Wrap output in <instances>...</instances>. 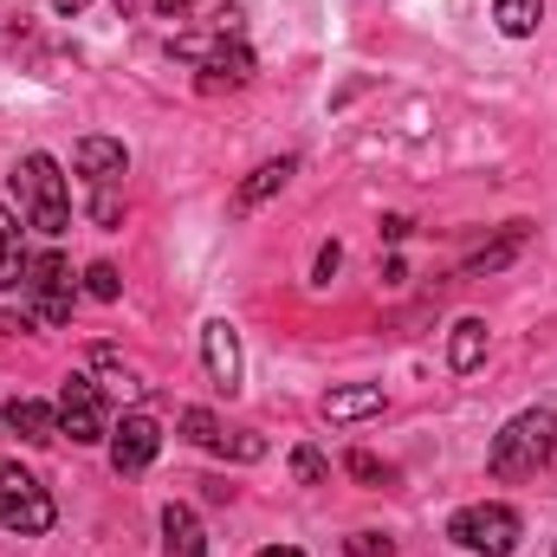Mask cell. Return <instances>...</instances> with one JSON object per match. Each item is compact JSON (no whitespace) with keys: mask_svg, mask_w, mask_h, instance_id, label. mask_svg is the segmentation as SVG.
Wrapping results in <instances>:
<instances>
[{"mask_svg":"<svg viewBox=\"0 0 557 557\" xmlns=\"http://www.w3.org/2000/svg\"><path fill=\"white\" fill-rule=\"evenodd\" d=\"M552 454H557V416L552 409H525V416H512L493 434L486 467H493V480H532Z\"/></svg>","mask_w":557,"mask_h":557,"instance_id":"obj_1","label":"cell"},{"mask_svg":"<svg viewBox=\"0 0 557 557\" xmlns=\"http://www.w3.org/2000/svg\"><path fill=\"white\" fill-rule=\"evenodd\" d=\"M13 188H20V208H26V221H33L39 234H65V227H72V188H65V175H59L52 156L33 149V156L13 169Z\"/></svg>","mask_w":557,"mask_h":557,"instance_id":"obj_2","label":"cell"},{"mask_svg":"<svg viewBox=\"0 0 557 557\" xmlns=\"http://www.w3.org/2000/svg\"><path fill=\"white\" fill-rule=\"evenodd\" d=\"M447 539H454L460 552L512 557V552H519V512H512V506H499V499L460 506V512H454V525H447Z\"/></svg>","mask_w":557,"mask_h":557,"instance_id":"obj_3","label":"cell"},{"mask_svg":"<svg viewBox=\"0 0 557 557\" xmlns=\"http://www.w3.org/2000/svg\"><path fill=\"white\" fill-rule=\"evenodd\" d=\"M52 493L26 473V467H7L0 473V525L13 532V539H39V532H52Z\"/></svg>","mask_w":557,"mask_h":557,"instance_id":"obj_4","label":"cell"},{"mask_svg":"<svg viewBox=\"0 0 557 557\" xmlns=\"http://www.w3.org/2000/svg\"><path fill=\"white\" fill-rule=\"evenodd\" d=\"M20 292L33 298V318H39V324H59V318H72V273H65V260H59V253H39V260H26Z\"/></svg>","mask_w":557,"mask_h":557,"instance_id":"obj_5","label":"cell"},{"mask_svg":"<svg viewBox=\"0 0 557 557\" xmlns=\"http://www.w3.org/2000/svg\"><path fill=\"white\" fill-rule=\"evenodd\" d=\"M59 428H65L78 447H91V441L111 434V428H104V396H98L91 376H65V389H59Z\"/></svg>","mask_w":557,"mask_h":557,"instance_id":"obj_6","label":"cell"},{"mask_svg":"<svg viewBox=\"0 0 557 557\" xmlns=\"http://www.w3.org/2000/svg\"><path fill=\"white\" fill-rule=\"evenodd\" d=\"M175 52H182V59H201V65H208V85H221V78H227V85H247V78H253V52H247L240 39H208V46H201V39H182Z\"/></svg>","mask_w":557,"mask_h":557,"instance_id":"obj_7","label":"cell"},{"mask_svg":"<svg viewBox=\"0 0 557 557\" xmlns=\"http://www.w3.org/2000/svg\"><path fill=\"white\" fill-rule=\"evenodd\" d=\"M156 447H162V428L149 416H124L111 428V467H117V473H143V467L156 460Z\"/></svg>","mask_w":557,"mask_h":557,"instance_id":"obj_8","label":"cell"},{"mask_svg":"<svg viewBox=\"0 0 557 557\" xmlns=\"http://www.w3.org/2000/svg\"><path fill=\"white\" fill-rule=\"evenodd\" d=\"M182 434H188L195 447H214V454H234V460H260V454H267L260 434H234V441H227V428L208 416V409H182Z\"/></svg>","mask_w":557,"mask_h":557,"instance_id":"obj_9","label":"cell"},{"mask_svg":"<svg viewBox=\"0 0 557 557\" xmlns=\"http://www.w3.org/2000/svg\"><path fill=\"white\" fill-rule=\"evenodd\" d=\"M201 357H208V376H214V389H240V331L227 324V318H214L208 331H201Z\"/></svg>","mask_w":557,"mask_h":557,"instance_id":"obj_10","label":"cell"},{"mask_svg":"<svg viewBox=\"0 0 557 557\" xmlns=\"http://www.w3.org/2000/svg\"><path fill=\"white\" fill-rule=\"evenodd\" d=\"M72 162H78V175H85L91 188H117V182H124V169H131L124 143H111V137H85L78 149H72Z\"/></svg>","mask_w":557,"mask_h":557,"instance_id":"obj_11","label":"cell"},{"mask_svg":"<svg viewBox=\"0 0 557 557\" xmlns=\"http://www.w3.org/2000/svg\"><path fill=\"white\" fill-rule=\"evenodd\" d=\"M208 539H201V519L188 506H162V557H201Z\"/></svg>","mask_w":557,"mask_h":557,"instance_id":"obj_12","label":"cell"},{"mask_svg":"<svg viewBox=\"0 0 557 557\" xmlns=\"http://www.w3.org/2000/svg\"><path fill=\"white\" fill-rule=\"evenodd\" d=\"M292 169H298L292 156H278V162H260V169H253V175L240 182V195H234V214H253V208H260L267 195H278V188L292 182Z\"/></svg>","mask_w":557,"mask_h":557,"instance_id":"obj_13","label":"cell"},{"mask_svg":"<svg viewBox=\"0 0 557 557\" xmlns=\"http://www.w3.org/2000/svg\"><path fill=\"white\" fill-rule=\"evenodd\" d=\"M7 428H13L26 447H46V441L59 434V409H46V403H26V396H20V403H7Z\"/></svg>","mask_w":557,"mask_h":557,"instance_id":"obj_14","label":"cell"},{"mask_svg":"<svg viewBox=\"0 0 557 557\" xmlns=\"http://www.w3.org/2000/svg\"><path fill=\"white\" fill-rule=\"evenodd\" d=\"M363 416H383V389L376 383H350V389L324 396V421H363Z\"/></svg>","mask_w":557,"mask_h":557,"instance_id":"obj_15","label":"cell"},{"mask_svg":"<svg viewBox=\"0 0 557 557\" xmlns=\"http://www.w3.org/2000/svg\"><path fill=\"white\" fill-rule=\"evenodd\" d=\"M480 357H486V324L480 318H460L454 337H447V363L467 376V370H480Z\"/></svg>","mask_w":557,"mask_h":557,"instance_id":"obj_16","label":"cell"},{"mask_svg":"<svg viewBox=\"0 0 557 557\" xmlns=\"http://www.w3.org/2000/svg\"><path fill=\"white\" fill-rule=\"evenodd\" d=\"M493 20L506 39H532L539 20H545V0H493Z\"/></svg>","mask_w":557,"mask_h":557,"instance_id":"obj_17","label":"cell"},{"mask_svg":"<svg viewBox=\"0 0 557 557\" xmlns=\"http://www.w3.org/2000/svg\"><path fill=\"white\" fill-rule=\"evenodd\" d=\"M20 273H26V253H20V221L0 208V292H7V285H20Z\"/></svg>","mask_w":557,"mask_h":557,"instance_id":"obj_18","label":"cell"},{"mask_svg":"<svg viewBox=\"0 0 557 557\" xmlns=\"http://www.w3.org/2000/svg\"><path fill=\"white\" fill-rule=\"evenodd\" d=\"M519 240H525V227L512 221V227H506V240H499V247H480V253H473V260H467L460 273H467V278H480V273H499V267H506V260L519 253Z\"/></svg>","mask_w":557,"mask_h":557,"instance_id":"obj_19","label":"cell"},{"mask_svg":"<svg viewBox=\"0 0 557 557\" xmlns=\"http://www.w3.org/2000/svg\"><path fill=\"white\" fill-rule=\"evenodd\" d=\"M85 292H91V298H104V305H111V298H117V292H124V278H117V267H111V260H98V267H91V273H85Z\"/></svg>","mask_w":557,"mask_h":557,"instance_id":"obj_20","label":"cell"},{"mask_svg":"<svg viewBox=\"0 0 557 557\" xmlns=\"http://www.w3.org/2000/svg\"><path fill=\"white\" fill-rule=\"evenodd\" d=\"M344 552H350V557H396V545H389L383 532H350V539H344Z\"/></svg>","mask_w":557,"mask_h":557,"instance_id":"obj_21","label":"cell"},{"mask_svg":"<svg viewBox=\"0 0 557 557\" xmlns=\"http://www.w3.org/2000/svg\"><path fill=\"white\" fill-rule=\"evenodd\" d=\"M292 473H298L305 486H318V480H324V454H318V447H298V454H292Z\"/></svg>","mask_w":557,"mask_h":557,"instance_id":"obj_22","label":"cell"},{"mask_svg":"<svg viewBox=\"0 0 557 557\" xmlns=\"http://www.w3.org/2000/svg\"><path fill=\"white\" fill-rule=\"evenodd\" d=\"M344 467H350V473H357V480H370V486H383V480H389V473H383V460H376V454H350V460H344Z\"/></svg>","mask_w":557,"mask_h":557,"instance_id":"obj_23","label":"cell"},{"mask_svg":"<svg viewBox=\"0 0 557 557\" xmlns=\"http://www.w3.org/2000/svg\"><path fill=\"white\" fill-rule=\"evenodd\" d=\"M337 267H344V247L331 240V247H318V267H311V278H318V285H331V273H337Z\"/></svg>","mask_w":557,"mask_h":557,"instance_id":"obj_24","label":"cell"},{"mask_svg":"<svg viewBox=\"0 0 557 557\" xmlns=\"http://www.w3.org/2000/svg\"><path fill=\"white\" fill-rule=\"evenodd\" d=\"M52 7H59V13H65V20H78V13H85V7H91V0H52Z\"/></svg>","mask_w":557,"mask_h":557,"instance_id":"obj_25","label":"cell"},{"mask_svg":"<svg viewBox=\"0 0 557 557\" xmlns=\"http://www.w3.org/2000/svg\"><path fill=\"white\" fill-rule=\"evenodd\" d=\"M156 7H162V13H188L195 0H156Z\"/></svg>","mask_w":557,"mask_h":557,"instance_id":"obj_26","label":"cell"},{"mask_svg":"<svg viewBox=\"0 0 557 557\" xmlns=\"http://www.w3.org/2000/svg\"><path fill=\"white\" fill-rule=\"evenodd\" d=\"M260 557H305V552H292V545H273V552H260Z\"/></svg>","mask_w":557,"mask_h":557,"instance_id":"obj_27","label":"cell"}]
</instances>
